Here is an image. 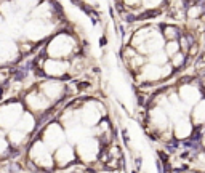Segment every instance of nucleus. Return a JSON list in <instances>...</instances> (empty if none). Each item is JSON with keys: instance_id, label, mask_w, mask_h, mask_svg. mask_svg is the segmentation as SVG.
I'll use <instances>...</instances> for the list:
<instances>
[{"instance_id": "obj_3", "label": "nucleus", "mask_w": 205, "mask_h": 173, "mask_svg": "<svg viewBox=\"0 0 205 173\" xmlns=\"http://www.w3.org/2000/svg\"><path fill=\"white\" fill-rule=\"evenodd\" d=\"M16 156H19V151H18V149H15V151H8V157H16Z\"/></svg>"}, {"instance_id": "obj_2", "label": "nucleus", "mask_w": 205, "mask_h": 173, "mask_svg": "<svg viewBox=\"0 0 205 173\" xmlns=\"http://www.w3.org/2000/svg\"><path fill=\"white\" fill-rule=\"evenodd\" d=\"M10 172L11 173H18V172H19V165H18L16 162H11L10 163Z\"/></svg>"}, {"instance_id": "obj_4", "label": "nucleus", "mask_w": 205, "mask_h": 173, "mask_svg": "<svg viewBox=\"0 0 205 173\" xmlns=\"http://www.w3.org/2000/svg\"><path fill=\"white\" fill-rule=\"evenodd\" d=\"M125 19L132 22V21H135V19H136V16H135V15H127V16H125Z\"/></svg>"}, {"instance_id": "obj_5", "label": "nucleus", "mask_w": 205, "mask_h": 173, "mask_svg": "<svg viewBox=\"0 0 205 173\" xmlns=\"http://www.w3.org/2000/svg\"><path fill=\"white\" fill-rule=\"evenodd\" d=\"M87 87H88V83H85V82L80 83V88H87Z\"/></svg>"}, {"instance_id": "obj_1", "label": "nucleus", "mask_w": 205, "mask_h": 173, "mask_svg": "<svg viewBox=\"0 0 205 173\" xmlns=\"http://www.w3.org/2000/svg\"><path fill=\"white\" fill-rule=\"evenodd\" d=\"M26 74H27L26 69H15V71H13V79H15V80H22V79L26 77Z\"/></svg>"}]
</instances>
